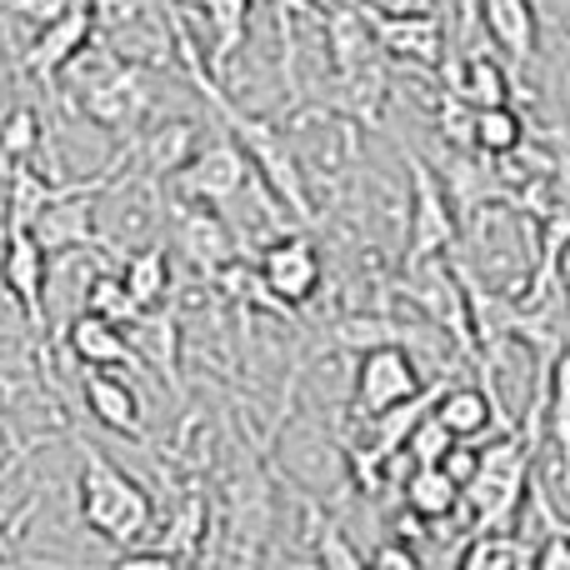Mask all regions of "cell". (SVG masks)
I'll return each mask as SVG.
<instances>
[{
  "instance_id": "836d02e7",
  "label": "cell",
  "mask_w": 570,
  "mask_h": 570,
  "mask_svg": "<svg viewBox=\"0 0 570 570\" xmlns=\"http://www.w3.org/2000/svg\"><path fill=\"white\" fill-rule=\"evenodd\" d=\"M561 305H566V315H570V285H561Z\"/></svg>"
},
{
  "instance_id": "ffe728a7",
  "label": "cell",
  "mask_w": 570,
  "mask_h": 570,
  "mask_svg": "<svg viewBox=\"0 0 570 570\" xmlns=\"http://www.w3.org/2000/svg\"><path fill=\"white\" fill-rule=\"evenodd\" d=\"M210 535V501L200 491H190L186 501L170 511V521H166V551L176 556L180 566H190V561H200V541Z\"/></svg>"
},
{
  "instance_id": "7c38bea8",
  "label": "cell",
  "mask_w": 570,
  "mask_h": 570,
  "mask_svg": "<svg viewBox=\"0 0 570 570\" xmlns=\"http://www.w3.org/2000/svg\"><path fill=\"white\" fill-rule=\"evenodd\" d=\"M66 345L80 365H100V371H116V365H136V345H130L126 325L106 321L96 311H80L76 321L66 325Z\"/></svg>"
},
{
  "instance_id": "d6986e66",
  "label": "cell",
  "mask_w": 570,
  "mask_h": 570,
  "mask_svg": "<svg viewBox=\"0 0 570 570\" xmlns=\"http://www.w3.org/2000/svg\"><path fill=\"white\" fill-rule=\"evenodd\" d=\"M210 16V70H226L230 60H236V50L246 46V26H250V6L256 0H200Z\"/></svg>"
},
{
  "instance_id": "30bf717a",
  "label": "cell",
  "mask_w": 570,
  "mask_h": 570,
  "mask_svg": "<svg viewBox=\"0 0 570 570\" xmlns=\"http://www.w3.org/2000/svg\"><path fill=\"white\" fill-rule=\"evenodd\" d=\"M445 196H451L455 216L461 220H475L481 210L491 206H511L515 210V180L505 176V170L485 166L481 150H451L445 156Z\"/></svg>"
},
{
  "instance_id": "52a82bcc",
  "label": "cell",
  "mask_w": 570,
  "mask_h": 570,
  "mask_svg": "<svg viewBox=\"0 0 570 570\" xmlns=\"http://www.w3.org/2000/svg\"><path fill=\"white\" fill-rule=\"evenodd\" d=\"M375 30V46L391 60H411L421 70H441L445 50H451V36H445L441 10H375L365 6Z\"/></svg>"
},
{
  "instance_id": "277c9868",
  "label": "cell",
  "mask_w": 570,
  "mask_h": 570,
  "mask_svg": "<svg viewBox=\"0 0 570 570\" xmlns=\"http://www.w3.org/2000/svg\"><path fill=\"white\" fill-rule=\"evenodd\" d=\"M96 26H100V0H66V6L40 26V36L30 40V50H26L20 66H26L40 86H56L60 70H70L90 50Z\"/></svg>"
},
{
  "instance_id": "5b68a950",
  "label": "cell",
  "mask_w": 570,
  "mask_h": 570,
  "mask_svg": "<svg viewBox=\"0 0 570 570\" xmlns=\"http://www.w3.org/2000/svg\"><path fill=\"white\" fill-rule=\"evenodd\" d=\"M170 180H176L180 200H200V206L220 210L250 186V160L236 136H220V140H210V146H200Z\"/></svg>"
},
{
  "instance_id": "7a4b0ae2",
  "label": "cell",
  "mask_w": 570,
  "mask_h": 570,
  "mask_svg": "<svg viewBox=\"0 0 570 570\" xmlns=\"http://www.w3.org/2000/svg\"><path fill=\"white\" fill-rule=\"evenodd\" d=\"M405 170H411V236H405V271L425 266L435 256H451L455 240H461V216H455L451 196H445V180L405 146Z\"/></svg>"
},
{
  "instance_id": "8992f818",
  "label": "cell",
  "mask_w": 570,
  "mask_h": 570,
  "mask_svg": "<svg viewBox=\"0 0 570 570\" xmlns=\"http://www.w3.org/2000/svg\"><path fill=\"white\" fill-rule=\"evenodd\" d=\"M415 391H421V365H415V355L405 345H371V351H361L355 391H351V411L361 421L381 415L395 401H411Z\"/></svg>"
},
{
  "instance_id": "ac0fdd59",
  "label": "cell",
  "mask_w": 570,
  "mask_h": 570,
  "mask_svg": "<svg viewBox=\"0 0 570 570\" xmlns=\"http://www.w3.org/2000/svg\"><path fill=\"white\" fill-rule=\"evenodd\" d=\"M120 281H126L136 311H156V305H166V295H170V256H166V246L130 250V261L120 266Z\"/></svg>"
},
{
  "instance_id": "44dd1931",
  "label": "cell",
  "mask_w": 570,
  "mask_h": 570,
  "mask_svg": "<svg viewBox=\"0 0 570 570\" xmlns=\"http://www.w3.org/2000/svg\"><path fill=\"white\" fill-rule=\"evenodd\" d=\"M546 425H551V441L561 451V475H566V491H570V341H561L551 361V375H546Z\"/></svg>"
},
{
  "instance_id": "e0dca14e",
  "label": "cell",
  "mask_w": 570,
  "mask_h": 570,
  "mask_svg": "<svg viewBox=\"0 0 570 570\" xmlns=\"http://www.w3.org/2000/svg\"><path fill=\"white\" fill-rule=\"evenodd\" d=\"M401 495H405V511L425 525L451 521L461 511V481L445 465H411V475L401 481Z\"/></svg>"
},
{
  "instance_id": "ba28073f",
  "label": "cell",
  "mask_w": 570,
  "mask_h": 570,
  "mask_svg": "<svg viewBox=\"0 0 570 570\" xmlns=\"http://www.w3.org/2000/svg\"><path fill=\"white\" fill-rule=\"evenodd\" d=\"M261 281H266V291L276 295V301L291 311V305H305L315 301V291H321V250H315L311 236H281L271 240L266 250H261Z\"/></svg>"
},
{
  "instance_id": "1f68e13d",
  "label": "cell",
  "mask_w": 570,
  "mask_h": 570,
  "mask_svg": "<svg viewBox=\"0 0 570 570\" xmlns=\"http://www.w3.org/2000/svg\"><path fill=\"white\" fill-rule=\"evenodd\" d=\"M441 465L465 485V481L475 475V465H481V451H471V441H455L451 451H445V461H441Z\"/></svg>"
},
{
  "instance_id": "cb8c5ba5",
  "label": "cell",
  "mask_w": 570,
  "mask_h": 570,
  "mask_svg": "<svg viewBox=\"0 0 570 570\" xmlns=\"http://www.w3.org/2000/svg\"><path fill=\"white\" fill-rule=\"evenodd\" d=\"M525 140V116L505 100V106H485L475 110V150L491 160H505L511 150H521Z\"/></svg>"
},
{
  "instance_id": "83f0119b",
  "label": "cell",
  "mask_w": 570,
  "mask_h": 570,
  "mask_svg": "<svg viewBox=\"0 0 570 570\" xmlns=\"http://www.w3.org/2000/svg\"><path fill=\"white\" fill-rule=\"evenodd\" d=\"M311 511V525H315V561L321 566H335V570H355V566H365V556L355 551L351 541H345V531H341V521H321V511L315 505H305Z\"/></svg>"
},
{
  "instance_id": "7402d4cb",
  "label": "cell",
  "mask_w": 570,
  "mask_h": 570,
  "mask_svg": "<svg viewBox=\"0 0 570 570\" xmlns=\"http://www.w3.org/2000/svg\"><path fill=\"white\" fill-rule=\"evenodd\" d=\"M136 156L146 160V176H176L190 156H196V126L190 120H170V126L150 130L136 146Z\"/></svg>"
},
{
  "instance_id": "8fae6325",
  "label": "cell",
  "mask_w": 570,
  "mask_h": 570,
  "mask_svg": "<svg viewBox=\"0 0 570 570\" xmlns=\"http://www.w3.org/2000/svg\"><path fill=\"white\" fill-rule=\"evenodd\" d=\"M146 106H150V96H146L140 70L120 66V60H110V66L80 90V110H86V120H96L100 130H130L146 116Z\"/></svg>"
},
{
  "instance_id": "3957f363",
  "label": "cell",
  "mask_w": 570,
  "mask_h": 570,
  "mask_svg": "<svg viewBox=\"0 0 570 570\" xmlns=\"http://www.w3.org/2000/svg\"><path fill=\"white\" fill-rule=\"evenodd\" d=\"M46 276H50V250L36 240L30 226H6L0 230V281L10 291V305L20 311L30 341L46 365Z\"/></svg>"
},
{
  "instance_id": "d6a6232c",
  "label": "cell",
  "mask_w": 570,
  "mask_h": 570,
  "mask_svg": "<svg viewBox=\"0 0 570 570\" xmlns=\"http://www.w3.org/2000/svg\"><path fill=\"white\" fill-rule=\"evenodd\" d=\"M556 176L570 180V150H566V156H556Z\"/></svg>"
},
{
  "instance_id": "603a6c76",
  "label": "cell",
  "mask_w": 570,
  "mask_h": 570,
  "mask_svg": "<svg viewBox=\"0 0 570 570\" xmlns=\"http://www.w3.org/2000/svg\"><path fill=\"white\" fill-rule=\"evenodd\" d=\"M465 570H531L535 546L521 541L515 531H481L461 556Z\"/></svg>"
},
{
  "instance_id": "2e32d148",
  "label": "cell",
  "mask_w": 570,
  "mask_h": 570,
  "mask_svg": "<svg viewBox=\"0 0 570 570\" xmlns=\"http://www.w3.org/2000/svg\"><path fill=\"white\" fill-rule=\"evenodd\" d=\"M435 415L455 441H481L491 431V421H501V401H495L491 385H445L441 401H435Z\"/></svg>"
},
{
  "instance_id": "9c48e42d",
  "label": "cell",
  "mask_w": 570,
  "mask_h": 570,
  "mask_svg": "<svg viewBox=\"0 0 570 570\" xmlns=\"http://www.w3.org/2000/svg\"><path fill=\"white\" fill-rule=\"evenodd\" d=\"M176 246L200 281H216L220 271L236 261V240H230L220 210L200 206V200H180L176 206Z\"/></svg>"
},
{
  "instance_id": "5bb4252c",
  "label": "cell",
  "mask_w": 570,
  "mask_h": 570,
  "mask_svg": "<svg viewBox=\"0 0 570 570\" xmlns=\"http://www.w3.org/2000/svg\"><path fill=\"white\" fill-rule=\"evenodd\" d=\"M126 335H130V345H136V361H146L150 371L176 391L180 385V375H176V361H180V321H176V311H166V305L140 311L136 321H130Z\"/></svg>"
},
{
  "instance_id": "d4e9b609",
  "label": "cell",
  "mask_w": 570,
  "mask_h": 570,
  "mask_svg": "<svg viewBox=\"0 0 570 570\" xmlns=\"http://www.w3.org/2000/svg\"><path fill=\"white\" fill-rule=\"evenodd\" d=\"M341 351H371V345H405L411 341V331L405 325H395L391 315H351V321H341L335 325V335H331Z\"/></svg>"
},
{
  "instance_id": "4dcf8cb0",
  "label": "cell",
  "mask_w": 570,
  "mask_h": 570,
  "mask_svg": "<svg viewBox=\"0 0 570 570\" xmlns=\"http://www.w3.org/2000/svg\"><path fill=\"white\" fill-rule=\"evenodd\" d=\"M365 566H381V570H415V566H421V556H415L405 541H385V546H375V551L365 556Z\"/></svg>"
},
{
  "instance_id": "9a60e30c",
  "label": "cell",
  "mask_w": 570,
  "mask_h": 570,
  "mask_svg": "<svg viewBox=\"0 0 570 570\" xmlns=\"http://www.w3.org/2000/svg\"><path fill=\"white\" fill-rule=\"evenodd\" d=\"M86 411L96 415L106 431H116V435H146V415H140V395L130 391L120 375H110V371H100V365H90V375H86Z\"/></svg>"
},
{
  "instance_id": "4316f807",
  "label": "cell",
  "mask_w": 570,
  "mask_h": 570,
  "mask_svg": "<svg viewBox=\"0 0 570 570\" xmlns=\"http://www.w3.org/2000/svg\"><path fill=\"white\" fill-rule=\"evenodd\" d=\"M86 311L106 315V321H116V325H130V321L140 315L120 276H90V281H86Z\"/></svg>"
},
{
  "instance_id": "4fadbf2b",
  "label": "cell",
  "mask_w": 570,
  "mask_h": 570,
  "mask_svg": "<svg viewBox=\"0 0 570 570\" xmlns=\"http://www.w3.org/2000/svg\"><path fill=\"white\" fill-rule=\"evenodd\" d=\"M481 10V26L495 46L511 56V66H531L535 60V40H541V20H535L531 0H475Z\"/></svg>"
},
{
  "instance_id": "6da1fadb",
  "label": "cell",
  "mask_w": 570,
  "mask_h": 570,
  "mask_svg": "<svg viewBox=\"0 0 570 570\" xmlns=\"http://www.w3.org/2000/svg\"><path fill=\"white\" fill-rule=\"evenodd\" d=\"M80 521H86L90 535H100L116 551H130L150 535V521H156V501L150 491L136 481L130 471H120L110 455L80 445Z\"/></svg>"
},
{
  "instance_id": "f546056e",
  "label": "cell",
  "mask_w": 570,
  "mask_h": 570,
  "mask_svg": "<svg viewBox=\"0 0 570 570\" xmlns=\"http://www.w3.org/2000/svg\"><path fill=\"white\" fill-rule=\"evenodd\" d=\"M180 561L166 551V546H130L120 551V570H176Z\"/></svg>"
},
{
  "instance_id": "484cf974",
  "label": "cell",
  "mask_w": 570,
  "mask_h": 570,
  "mask_svg": "<svg viewBox=\"0 0 570 570\" xmlns=\"http://www.w3.org/2000/svg\"><path fill=\"white\" fill-rule=\"evenodd\" d=\"M40 140H46V130H40V116L30 106H16L10 116H0V166H20V160H30L40 150Z\"/></svg>"
},
{
  "instance_id": "f1b7e54d",
  "label": "cell",
  "mask_w": 570,
  "mask_h": 570,
  "mask_svg": "<svg viewBox=\"0 0 570 570\" xmlns=\"http://www.w3.org/2000/svg\"><path fill=\"white\" fill-rule=\"evenodd\" d=\"M451 445H455V435L441 425V415L425 411L421 425L411 431V441H405V461H411V465H441Z\"/></svg>"
}]
</instances>
